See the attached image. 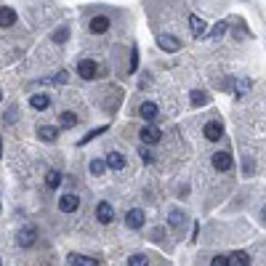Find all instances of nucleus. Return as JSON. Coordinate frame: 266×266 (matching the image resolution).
Returning a JSON list of instances; mask_svg holds the SVG:
<instances>
[{"label":"nucleus","mask_w":266,"mask_h":266,"mask_svg":"<svg viewBox=\"0 0 266 266\" xmlns=\"http://www.w3.org/2000/svg\"><path fill=\"white\" fill-rule=\"evenodd\" d=\"M77 75H80L83 80H96V77L101 75V67L90 59H83L80 64H77Z\"/></svg>","instance_id":"f257e3e1"},{"label":"nucleus","mask_w":266,"mask_h":266,"mask_svg":"<svg viewBox=\"0 0 266 266\" xmlns=\"http://www.w3.org/2000/svg\"><path fill=\"white\" fill-rule=\"evenodd\" d=\"M77 205H80V197L72 195V192H67V195L59 197V211H61V213H75Z\"/></svg>","instance_id":"f03ea898"},{"label":"nucleus","mask_w":266,"mask_h":266,"mask_svg":"<svg viewBox=\"0 0 266 266\" xmlns=\"http://www.w3.org/2000/svg\"><path fill=\"white\" fill-rule=\"evenodd\" d=\"M202 133H205V139L208 141H218L224 136V125H221V120H208L205 123V128H202Z\"/></svg>","instance_id":"7ed1b4c3"},{"label":"nucleus","mask_w":266,"mask_h":266,"mask_svg":"<svg viewBox=\"0 0 266 266\" xmlns=\"http://www.w3.org/2000/svg\"><path fill=\"white\" fill-rule=\"evenodd\" d=\"M211 162H213L216 171H231V165H234V160H231L229 152H216V155L211 157Z\"/></svg>","instance_id":"20e7f679"},{"label":"nucleus","mask_w":266,"mask_h":266,"mask_svg":"<svg viewBox=\"0 0 266 266\" xmlns=\"http://www.w3.org/2000/svg\"><path fill=\"white\" fill-rule=\"evenodd\" d=\"M139 115L144 117L146 123H155L157 117H160V106H157L155 101H144V104L139 106Z\"/></svg>","instance_id":"39448f33"},{"label":"nucleus","mask_w":266,"mask_h":266,"mask_svg":"<svg viewBox=\"0 0 266 266\" xmlns=\"http://www.w3.org/2000/svg\"><path fill=\"white\" fill-rule=\"evenodd\" d=\"M139 139H141V144H144V146L157 144V141H160V131H157L155 125H144V128L139 131Z\"/></svg>","instance_id":"423d86ee"},{"label":"nucleus","mask_w":266,"mask_h":266,"mask_svg":"<svg viewBox=\"0 0 266 266\" xmlns=\"http://www.w3.org/2000/svg\"><path fill=\"white\" fill-rule=\"evenodd\" d=\"M96 218H99L101 224H112V218H115L112 202H99V205H96Z\"/></svg>","instance_id":"0eeeda50"},{"label":"nucleus","mask_w":266,"mask_h":266,"mask_svg":"<svg viewBox=\"0 0 266 266\" xmlns=\"http://www.w3.org/2000/svg\"><path fill=\"white\" fill-rule=\"evenodd\" d=\"M157 45H160L162 51H168V53H176V51L181 48L178 40L173 35H157Z\"/></svg>","instance_id":"6e6552de"},{"label":"nucleus","mask_w":266,"mask_h":266,"mask_svg":"<svg viewBox=\"0 0 266 266\" xmlns=\"http://www.w3.org/2000/svg\"><path fill=\"white\" fill-rule=\"evenodd\" d=\"M189 30H192V35H195V37H205V35H208L205 21H202L200 16H195V14L189 16Z\"/></svg>","instance_id":"1a4fd4ad"},{"label":"nucleus","mask_w":266,"mask_h":266,"mask_svg":"<svg viewBox=\"0 0 266 266\" xmlns=\"http://www.w3.org/2000/svg\"><path fill=\"white\" fill-rule=\"evenodd\" d=\"M125 224L131 226V229H141V226H144V211H141V208H133V211H128Z\"/></svg>","instance_id":"9d476101"},{"label":"nucleus","mask_w":266,"mask_h":266,"mask_svg":"<svg viewBox=\"0 0 266 266\" xmlns=\"http://www.w3.org/2000/svg\"><path fill=\"white\" fill-rule=\"evenodd\" d=\"M67 261H70L72 266H99V261L90 256H80V253H70L67 256Z\"/></svg>","instance_id":"9b49d317"},{"label":"nucleus","mask_w":266,"mask_h":266,"mask_svg":"<svg viewBox=\"0 0 266 266\" xmlns=\"http://www.w3.org/2000/svg\"><path fill=\"white\" fill-rule=\"evenodd\" d=\"M106 30H109V19H106V16H93V19H90V32L104 35Z\"/></svg>","instance_id":"f8f14e48"},{"label":"nucleus","mask_w":266,"mask_h":266,"mask_svg":"<svg viewBox=\"0 0 266 266\" xmlns=\"http://www.w3.org/2000/svg\"><path fill=\"white\" fill-rule=\"evenodd\" d=\"M106 168H112V171H123V168H125V157H123L120 152H109V155H106Z\"/></svg>","instance_id":"ddd939ff"},{"label":"nucleus","mask_w":266,"mask_h":266,"mask_svg":"<svg viewBox=\"0 0 266 266\" xmlns=\"http://www.w3.org/2000/svg\"><path fill=\"white\" fill-rule=\"evenodd\" d=\"M35 240H37V231L32 229V226H30V229H21V231H19V245H21V248L35 245Z\"/></svg>","instance_id":"4468645a"},{"label":"nucleus","mask_w":266,"mask_h":266,"mask_svg":"<svg viewBox=\"0 0 266 266\" xmlns=\"http://www.w3.org/2000/svg\"><path fill=\"white\" fill-rule=\"evenodd\" d=\"M48 104H51L48 93H32L30 96V106H32V109H48Z\"/></svg>","instance_id":"2eb2a0df"},{"label":"nucleus","mask_w":266,"mask_h":266,"mask_svg":"<svg viewBox=\"0 0 266 266\" xmlns=\"http://www.w3.org/2000/svg\"><path fill=\"white\" fill-rule=\"evenodd\" d=\"M37 133H40V139L48 141V144L59 139V128H53V125H40V128H37Z\"/></svg>","instance_id":"dca6fc26"},{"label":"nucleus","mask_w":266,"mask_h":266,"mask_svg":"<svg viewBox=\"0 0 266 266\" xmlns=\"http://www.w3.org/2000/svg\"><path fill=\"white\" fill-rule=\"evenodd\" d=\"M186 221V213L181 211V208H171V213H168V224L171 226H181Z\"/></svg>","instance_id":"f3484780"},{"label":"nucleus","mask_w":266,"mask_h":266,"mask_svg":"<svg viewBox=\"0 0 266 266\" xmlns=\"http://www.w3.org/2000/svg\"><path fill=\"white\" fill-rule=\"evenodd\" d=\"M229 266H250V256L242 253V250L231 253V256H229Z\"/></svg>","instance_id":"a211bd4d"},{"label":"nucleus","mask_w":266,"mask_h":266,"mask_svg":"<svg viewBox=\"0 0 266 266\" xmlns=\"http://www.w3.org/2000/svg\"><path fill=\"white\" fill-rule=\"evenodd\" d=\"M14 21H16V14H14L11 8H5V5H3V11H0V27H11Z\"/></svg>","instance_id":"6ab92c4d"},{"label":"nucleus","mask_w":266,"mask_h":266,"mask_svg":"<svg viewBox=\"0 0 266 266\" xmlns=\"http://www.w3.org/2000/svg\"><path fill=\"white\" fill-rule=\"evenodd\" d=\"M59 184H61V173L59 171H48V176H45V186H48V189H56Z\"/></svg>","instance_id":"aec40b11"},{"label":"nucleus","mask_w":266,"mask_h":266,"mask_svg":"<svg viewBox=\"0 0 266 266\" xmlns=\"http://www.w3.org/2000/svg\"><path fill=\"white\" fill-rule=\"evenodd\" d=\"M90 173H93V176H101V173L106 171V160H90Z\"/></svg>","instance_id":"412c9836"},{"label":"nucleus","mask_w":266,"mask_h":266,"mask_svg":"<svg viewBox=\"0 0 266 266\" xmlns=\"http://www.w3.org/2000/svg\"><path fill=\"white\" fill-rule=\"evenodd\" d=\"M192 104L195 106H202V104H208V93H202V90H192Z\"/></svg>","instance_id":"4be33fe9"},{"label":"nucleus","mask_w":266,"mask_h":266,"mask_svg":"<svg viewBox=\"0 0 266 266\" xmlns=\"http://www.w3.org/2000/svg\"><path fill=\"white\" fill-rule=\"evenodd\" d=\"M61 125H64V128H75L77 125V115H72V112H61Z\"/></svg>","instance_id":"5701e85b"},{"label":"nucleus","mask_w":266,"mask_h":266,"mask_svg":"<svg viewBox=\"0 0 266 266\" xmlns=\"http://www.w3.org/2000/svg\"><path fill=\"white\" fill-rule=\"evenodd\" d=\"M128 266H149V258L141 256V253H136V256L128 258Z\"/></svg>","instance_id":"b1692460"},{"label":"nucleus","mask_w":266,"mask_h":266,"mask_svg":"<svg viewBox=\"0 0 266 266\" xmlns=\"http://www.w3.org/2000/svg\"><path fill=\"white\" fill-rule=\"evenodd\" d=\"M67 37H70V27H61V30L53 32V43H64Z\"/></svg>","instance_id":"393cba45"},{"label":"nucleus","mask_w":266,"mask_h":266,"mask_svg":"<svg viewBox=\"0 0 266 266\" xmlns=\"http://www.w3.org/2000/svg\"><path fill=\"white\" fill-rule=\"evenodd\" d=\"M104 131H106V128H104V125H101V128H96V131H90V133L86 136V139H80V146H83V144H88V141H90V139H96V136H101V133H104Z\"/></svg>","instance_id":"a878e982"},{"label":"nucleus","mask_w":266,"mask_h":266,"mask_svg":"<svg viewBox=\"0 0 266 266\" xmlns=\"http://www.w3.org/2000/svg\"><path fill=\"white\" fill-rule=\"evenodd\" d=\"M211 266H229V256H213Z\"/></svg>","instance_id":"bb28decb"},{"label":"nucleus","mask_w":266,"mask_h":266,"mask_svg":"<svg viewBox=\"0 0 266 266\" xmlns=\"http://www.w3.org/2000/svg\"><path fill=\"white\" fill-rule=\"evenodd\" d=\"M224 32H226V24H216V27L211 30V37H216V40H218V37H221Z\"/></svg>","instance_id":"cd10ccee"},{"label":"nucleus","mask_w":266,"mask_h":266,"mask_svg":"<svg viewBox=\"0 0 266 266\" xmlns=\"http://www.w3.org/2000/svg\"><path fill=\"white\" fill-rule=\"evenodd\" d=\"M139 155H141V160H144V162H152V160H155V157H152V152L146 149V146H141V149H139Z\"/></svg>","instance_id":"c85d7f7f"},{"label":"nucleus","mask_w":266,"mask_h":266,"mask_svg":"<svg viewBox=\"0 0 266 266\" xmlns=\"http://www.w3.org/2000/svg\"><path fill=\"white\" fill-rule=\"evenodd\" d=\"M136 67H139V51H131V72H136Z\"/></svg>","instance_id":"c756f323"},{"label":"nucleus","mask_w":266,"mask_h":266,"mask_svg":"<svg viewBox=\"0 0 266 266\" xmlns=\"http://www.w3.org/2000/svg\"><path fill=\"white\" fill-rule=\"evenodd\" d=\"M248 88H250V80H242L240 86H237V96H242V93H248Z\"/></svg>","instance_id":"7c9ffc66"},{"label":"nucleus","mask_w":266,"mask_h":266,"mask_svg":"<svg viewBox=\"0 0 266 266\" xmlns=\"http://www.w3.org/2000/svg\"><path fill=\"white\" fill-rule=\"evenodd\" d=\"M53 83H67V72H59V75L53 77Z\"/></svg>","instance_id":"2f4dec72"},{"label":"nucleus","mask_w":266,"mask_h":266,"mask_svg":"<svg viewBox=\"0 0 266 266\" xmlns=\"http://www.w3.org/2000/svg\"><path fill=\"white\" fill-rule=\"evenodd\" d=\"M197 234H200V224H195V229H192V240L197 242Z\"/></svg>","instance_id":"473e14b6"},{"label":"nucleus","mask_w":266,"mask_h":266,"mask_svg":"<svg viewBox=\"0 0 266 266\" xmlns=\"http://www.w3.org/2000/svg\"><path fill=\"white\" fill-rule=\"evenodd\" d=\"M261 216H264V218H266V205H264V211H261Z\"/></svg>","instance_id":"72a5a7b5"}]
</instances>
